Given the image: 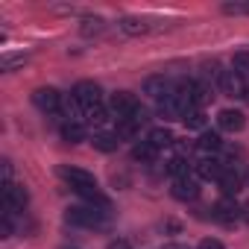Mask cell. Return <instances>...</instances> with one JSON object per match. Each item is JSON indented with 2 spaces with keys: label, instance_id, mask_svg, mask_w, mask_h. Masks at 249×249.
<instances>
[{
  "label": "cell",
  "instance_id": "cell-1",
  "mask_svg": "<svg viewBox=\"0 0 249 249\" xmlns=\"http://www.w3.org/2000/svg\"><path fill=\"white\" fill-rule=\"evenodd\" d=\"M106 211L108 208H97V205H71L65 211V220L71 226H82V229H100L106 226Z\"/></svg>",
  "mask_w": 249,
  "mask_h": 249
},
{
  "label": "cell",
  "instance_id": "cell-2",
  "mask_svg": "<svg viewBox=\"0 0 249 249\" xmlns=\"http://www.w3.org/2000/svg\"><path fill=\"white\" fill-rule=\"evenodd\" d=\"M73 103L82 108V111H91V108H100L103 106V91L97 82H79L73 88Z\"/></svg>",
  "mask_w": 249,
  "mask_h": 249
},
{
  "label": "cell",
  "instance_id": "cell-3",
  "mask_svg": "<svg viewBox=\"0 0 249 249\" xmlns=\"http://www.w3.org/2000/svg\"><path fill=\"white\" fill-rule=\"evenodd\" d=\"M138 108H141V103H138V97L129 94V91H117V94H111V100H108V111L117 114V120L132 117Z\"/></svg>",
  "mask_w": 249,
  "mask_h": 249
},
{
  "label": "cell",
  "instance_id": "cell-4",
  "mask_svg": "<svg viewBox=\"0 0 249 249\" xmlns=\"http://www.w3.org/2000/svg\"><path fill=\"white\" fill-rule=\"evenodd\" d=\"M59 176H62L73 191L88 188V185H97L94 173H88V170H82V167H68V164H62V167H59Z\"/></svg>",
  "mask_w": 249,
  "mask_h": 249
},
{
  "label": "cell",
  "instance_id": "cell-5",
  "mask_svg": "<svg viewBox=\"0 0 249 249\" xmlns=\"http://www.w3.org/2000/svg\"><path fill=\"white\" fill-rule=\"evenodd\" d=\"M27 202H30V196H27V191L21 185H3V208H6V214L24 211Z\"/></svg>",
  "mask_w": 249,
  "mask_h": 249
},
{
  "label": "cell",
  "instance_id": "cell-6",
  "mask_svg": "<svg viewBox=\"0 0 249 249\" xmlns=\"http://www.w3.org/2000/svg\"><path fill=\"white\" fill-rule=\"evenodd\" d=\"M217 82H220V91L226 97H246V85H243V76L237 71H223L217 76Z\"/></svg>",
  "mask_w": 249,
  "mask_h": 249
},
{
  "label": "cell",
  "instance_id": "cell-7",
  "mask_svg": "<svg viewBox=\"0 0 249 249\" xmlns=\"http://www.w3.org/2000/svg\"><path fill=\"white\" fill-rule=\"evenodd\" d=\"M33 103H36L41 111L53 114V111L62 108V94H59L56 88H38V91H33Z\"/></svg>",
  "mask_w": 249,
  "mask_h": 249
},
{
  "label": "cell",
  "instance_id": "cell-8",
  "mask_svg": "<svg viewBox=\"0 0 249 249\" xmlns=\"http://www.w3.org/2000/svg\"><path fill=\"white\" fill-rule=\"evenodd\" d=\"M220 182V191H223V196H229V199H234L240 191H243V185H246V179L234 170V167H226L223 170V176L217 179Z\"/></svg>",
  "mask_w": 249,
  "mask_h": 249
},
{
  "label": "cell",
  "instance_id": "cell-9",
  "mask_svg": "<svg viewBox=\"0 0 249 249\" xmlns=\"http://www.w3.org/2000/svg\"><path fill=\"white\" fill-rule=\"evenodd\" d=\"M214 220L223 223V226H234V220H240V205L229 196H223L217 205H214Z\"/></svg>",
  "mask_w": 249,
  "mask_h": 249
},
{
  "label": "cell",
  "instance_id": "cell-10",
  "mask_svg": "<svg viewBox=\"0 0 249 249\" xmlns=\"http://www.w3.org/2000/svg\"><path fill=\"white\" fill-rule=\"evenodd\" d=\"M223 170H226V164L223 161H217V159H211V156H205V159H199L196 164H194V173L199 176V179H205V182H217L220 176H223Z\"/></svg>",
  "mask_w": 249,
  "mask_h": 249
},
{
  "label": "cell",
  "instance_id": "cell-11",
  "mask_svg": "<svg viewBox=\"0 0 249 249\" xmlns=\"http://www.w3.org/2000/svg\"><path fill=\"white\" fill-rule=\"evenodd\" d=\"M217 123H220V129H226V132H240L246 126V117L237 108H223L217 114Z\"/></svg>",
  "mask_w": 249,
  "mask_h": 249
},
{
  "label": "cell",
  "instance_id": "cell-12",
  "mask_svg": "<svg viewBox=\"0 0 249 249\" xmlns=\"http://www.w3.org/2000/svg\"><path fill=\"white\" fill-rule=\"evenodd\" d=\"M170 194H173L176 199H182V202H194V199L199 196V185H196L191 176H188V179H173Z\"/></svg>",
  "mask_w": 249,
  "mask_h": 249
},
{
  "label": "cell",
  "instance_id": "cell-13",
  "mask_svg": "<svg viewBox=\"0 0 249 249\" xmlns=\"http://www.w3.org/2000/svg\"><path fill=\"white\" fill-rule=\"evenodd\" d=\"M170 91H173V85H170L164 76H147V79H144V94H150V97H156V100L167 97Z\"/></svg>",
  "mask_w": 249,
  "mask_h": 249
},
{
  "label": "cell",
  "instance_id": "cell-14",
  "mask_svg": "<svg viewBox=\"0 0 249 249\" xmlns=\"http://www.w3.org/2000/svg\"><path fill=\"white\" fill-rule=\"evenodd\" d=\"M62 138L68 144H79V141H85V126L79 120H65L62 123Z\"/></svg>",
  "mask_w": 249,
  "mask_h": 249
},
{
  "label": "cell",
  "instance_id": "cell-15",
  "mask_svg": "<svg viewBox=\"0 0 249 249\" xmlns=\"http://www.w3.org/2000/svg\"><path fill=\"white\" fill-rule=\"evenodd\" d=\"M147 141L156 147V150H164V147H170L176 138H173V132L167 129V126H159V129H150V135H147Z\"/></svg>",
  "mask_w": 249,
  "mask_h": 249
},
{
  "label": "cell",
  "instance_id": "cell-16",
  "mask_svg": "<svg viewBox=\"0 0 249 249\" xmlns=\"http://www.w3.org/2000/svg\"><path fill=\"white\" fill-rule=\"evenodd\" d=\"M196 147H199V153L211 156V153H217V150L223 147V138H220L217 132H202V135L196 138Z\"/></svg>",
  "mask_w": 249,
  "mask_h": 249
},
{
  "label": "cell",
  "instance_id": "cell-17",
  "mask_svg": "<svg viewBox=\"0 0 249 249\" xmlns=\"http://www.w3.org/2000/svg\"><path fill=\"white\" fill-rule=\"evenodd\" d=\"M211 88L208 85H202V82H194V88H191V106L194 108H202V106H208L211 103Z\"/></svg>",
  "mask_w": 249,
  "mask_h": 249
},
{
  "label": "cell",
  "instance_id": "cell-18",
  "mask_svg": "<svg viewBox=\"0 0 249 249\" xmlns=\"http://www.w3.org/2000/svg\"><path fill=\"white\" fill-rule=\"evenodd\" d=\"M120 30L126 33V36H147L153 27H150L147 21H141V18H123V21H120Z\"/></svg>",
  "mask_w": 249,
  "mask_h": 249
},
{
  "label": "cell",
  "instance_id": "cell-19",
  "mask_svg": "<svg viewBox=\"0 0 249 249\" xmlns=\"http://www.w3.org/2000/svg\"><path fill=\"white\" fill-rule=\"evenodd\" d=\"M91 144H94L100 153H114V150H117V135H111V132H94Z\"/></svg>",
  "mask_w": 249,
  "mask_h": 249
},
{
  "label": "cell",
  "instance_id": "cell-20",
  "mask_svg": "<svg viewBox=\"0 0 249 249\" xmlns=\"http://www.w3.org/2000/svg\"><path fill=\"white\" fill-rule=\"evenodd\" d=\"M156 153H159V150H156L150 141H141V144H135V147H132V159H135V161H141V164H150V161L156 159Z\"/></svg>",
  "mask_w": 249,
  "mask_h": 249
},
{
  "label": "cell",
  "instance_id": "cell-21",
  "mask_svg": "<svg viewBox=\"0 0 249 249\" xmlns=\"http://www.w3.org/2000/svg\"><path fill=\"white\" fill-rule=\"evenodd\" d=\"M167 173H170L173 179H188V176H191V161H188V159H182V156H176V159H170Z\"/></svg>",
  "mask_w": 249,
  "mask_h": 249
},
{
  "label": "cell",
  "instance_id": "cell-22",
  "mask_svg": "<svg viewBox=\"0 0 249 249\" xmlns=\"http://www.w3.org/2000/svg\"><path fill=\"white\" fill-rule=\"evenodd\" d=\"M185 126H188V129H202V126H205V111H202V108H191V111L185 114Z\"/></svg>",
  "mask_w": 249,
  "mask_h": 249
},
{
  "label": "cell",
  "instance_id": "cell-23",
  "mask_svg": "<svg viewBox=\"0 0 249 249\" xmlns=\"http://www.w3.org/2000/svg\"><path fill=\"white\" fill-rule=\"evenodd\" d=\"M85 117H88V123H91V126H106L108 111L100 106V108H91V111H85Z\"/></svg>",
  "mask_w": 249,
  "mask_h": 249
},
{
  "label": "cell",
  "instance_id": "cell-24",
  "mask_svg": "<svg viewBox=\"0 0 249 249\" xmlns=\"http://www.w3.org/2000/svg\"><path fill=\"white\" fill-rule=\"evenodd\" d=\"M226 15H249V0H234V3H223Z\"/></svg>",
  "mask_w": 249,
  "mask_h": 249
},
{
  "label": "cell",
  "instance_id": "cell-25",
  "mask_svg": "<svg viewBox=\"0 0 249 249\" xmlns=\"http://www.w3.org/2000/svg\"><path fill=\"white\" fill-rule=\"evenodd\" d=\"M234 71L240 73V76H246L249 73V50H240V53H234Z\"/></svg>",
  "mask_w": 249,
  "mask_h": 249
},
{
  "label": "cell",
  "instance_id": "cell-26",
  "mask_svg": "<svg viewBox=\"0 0 249 249\" xmlns=\"http://www.w3.org/2000/svg\"><path fill=\"white\" fill-rule=\"evenodd\" d=\"M82 33H85V36H91V33H103V21H100V18H94V21H85Z\"/></svg>",
  "mask_w": 249,
  "mask_h": 249
},
{
  "label": "cell",
  "instance_id": "cell-27",
  "mask_svg": "<svg viewBox=\"0 0 249 249\" xmlns=\"http://www.w3.org/2000/svg\"><path fill=\"white\" fill-rule=\"evenodd\" d=\"M24 62V56H6L3 62H0V68H3V71H12L15 65H21Z\"/></svg>",
  "mask_w": 249,
  "mask_h": 249
},
{
  "label": "cell",
  "instance_id": "cell-28",
  "mask_svg": "<svg viewBox=\"0 0 249 249\" xmlns=\"http://www.w3.org/2000/svg\"><path fill=\"white\" fill-rule=\"evenodd\" d=\"M196 249H226L220 240H214V237H205V240H199V246Z\"/></svg>",
  "mask_w": 249,
  "mask_h": 249
},
{
  "label": "cell",
  "instance_id": "cell-29",
  "mask_svg": "<svg viewBox=\"0 0 249 249\" xmlns=\"http://www.w3.org/2000/svg\"><path fill=\"white\" fill-rule=\"evenodd\" d=\"M0 167H3V185H15L12 182V164L9 161H0Z\"/></svg>",
  "mask_w": 249,
  "mask_h": 249
},
{
  "label": "cell",
  "instance_id": "cell-30",
  "mask_svg": "<svg viewBox=\"0 0 249 249\" xmlns=\"http://www.w3.org/2000/svg\"><path fill=\"white\" fill-rule=\"evenodd\" d=\"M240 220L249 226V202H246V205H240Z\"/></svg>",
  "mask_w": 249,
  "mask_h": 249
},
{
  "label": "cell",
  "instance_id": "cell-31",
  "mask_svg": "<svg viewBox=\"0 0 249 249\" xmlns=\"http://www.w3.org/2000/svg\"><path fill=\"white\" fill-rule=\"evenodd\" d=\"M108 249H129V243H126V240H117V243H111Z\"/></svg>",
  "mask_w": 249,
  "mask_h": 249
},
{
  "label": "cell",
  "instance_id": "cell-32",
  "mask_svg": "<svg viewBox=\"0 0 249 249\" xmlns=\"http://www.w3.org/2000/svg\"><path fill=\"white\" fill-rule=\"evenodd\" d=\"M246 188H249V173H246Z\"/></svg>",
  "mask_w": 249,
  "mask_h": 249
},
{
  "label": "cell",
  "instance_id": "cell-33",
  "mask_svg": "<svg viewBox=\"0 0 249 249\" xmlns=\"http://www.w3.org/2000/svg\"><path fill=\"white\" fill-rule=\"evenodd\" d=\"M246 100H249V88H246Z\"/></svg>",
  "mask_w": 249,
  "mask_h": 249
},
{
  "label": "cell",
  "instance_id": "cell-34",
  "mask_svg": "<svg viewBox=\"0 0 249 249\" xmlns=\"http://www.w3.org/2000/svg\"><path fill=\"white\" fill-rule=\"evenodd\" d=\"M62 249H68V246H62Z\"/></svg>",
  "mask_w": 249,
  "mask_h": 249
}]
</instances>
